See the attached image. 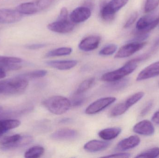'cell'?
I'll return each instance as SVG.
<instances>
[{
    "label": "cell",
    "instance_id": "4dcf8cb0",
    "mask_svg": "<svg viewBox=\"0 0 159 158\" xmlns=\"http://www.w3.org/2000/svg\"><path fill=\"white\" fill-rule=\"evenodd\" d=\"M117 49V46L116 45L109 44L102 48L100 52L99 55L101 56H110L115 53Z\"/></svg>",
    "mask_w": 159,
    "mask_h": 158
},
{
    "label": "cell",
    "instance_id": "3957f363",
    "mask_svg": "<svg viewBox=\"0 0 159 158\" xmlns=\"http://www.w3.org/2000/svg\"><path fill=\"white\" fill-rule=\"evenodd\" d=\"M137 67V62L134 59L130 60L123 66L116 70L107 72L102 76V80L107 82H112L124 79L132 73Z\"/></svg>",
    "mask_w": 159,
    "mask_h": 158
},
{
    "label": "cell",
    "instance_id": "7a4b0ae2",
    "mask_svg": "<svg viewBox=\"0 0 159 158\" xmlns=\"http://www.w3.org/2000/svg\"><path fill=\"white\" fill-rule=\"evenodd\" d=\"M43 104L49 112L57 115L66 113L72 106L71 101L61 96H54L49 97L45 100Z\"/></svg>",
    "mask_w": 159,
    "mask_h": 158
},
{
    "label": "cell",
    "instance_id": "8992f818",
    "mask_svg": "<svg viewBox=\"0 0 159 158\" xmlns=\"http://www.w3.org/2000/svg\"><path fill=\"white\" fill-rule=\"evenodd\" d=\"M159 23V16L157 18L152 17L148 15L142 17L136 24L137 33L139 35L147 34L148 32L154 29Z\"/></svg>",
    "mask_w": 159,
    "mask_h": 158
},
{
    "label": "cell",
    "instance_id": "8fae6325",
    "mask_svg": "<svg viewBox=\"0 0 159 158\" xmlns=\"http://www.w3.org/2000/svg\"><path fill=\"white\" fill-rule=\"evenodd\" d=\"M91 11L86 6H79L75 9L70 15V20L74 23L84 22L90 17Z\"/></svg>",
    "mask_w": 159,
    "mask_h": 158
},
{
    "label": "cell",
    "instance_id": "e0dca14e",
    "mask_svg": "<svg viewBox=\"0 0 159 158\" xmlns=\"http://www.w3.org/2000/svg\"><path fill=\"white\" fill-rule=\"evenodd\" d=\"M78 133L75 130L64 128L60 129L53 133L51 137L54 140H68L75 139Z\"/></svg>",
    "mask_w": 159,
    "mask_h": 158
},
{
    "label": "cell",
    "instance_id": "d590c367",
    "mask_svg": "<svg viewBox=\"0 0 159 158\" xmlns=\"http://www.w3.org/2000/svg\"><path fill=\"white\" fill-rule=\"evenodd\" d=\"M69 16V11L66 7H63L61 10L57 19H67Z\"/></svg>",
    "mask_w": 159,
    "mask_h": 158
},
{
    "label": "cell",
    "instance_id": "277c9868",
    "mask_svg": "<svg viewBox=\"0 0 159 158\" xmlns=\"http://www.w3.org/2000/svg\"><path fill=\"white\" fill-rule=\"evenodd\" d=\"M33 141V138L30 135L21 136L20 135L16 134L3 138L0 141V145L2 150H11L28 145Z\"/></svg>",
    "mask_w": 159,
    "mask_h": 158
},
{
    "label": "cell",
    "instance_id": "603a6c76",
    "mask_svg": "<svg viewBox=\"0 0 159 158\" xmlns=\"http://www.w3.org/2000/svg\"><path fill=\"white\" fill-rule=\"evenodd\" d=\"M45 152L44 148L42 146H35L29 148L25 152L24 157L27 158H40L43 155Z\"/></svg>",
    "mask_w": 159,
    "mask_h": 158
},
{
    "label": "cell",
    "instance_id": "5b68a950",
    "mask_svg": "<svg viewBox=\"0 0 159 158\" xmlns=\"http://www.w3.org/2000/svg\"><path fill=\"white\" fill-rule=\"evenodd\" d=\"M52 2L53 0H38L23 3L17 6L16 9L22 15H34L48 8Z\"/></svg>",
    "mask_w": 159,
    "mask_h": 158
},
{
    "label": "cell",
    "instance_id": "4316f807",
    "mask_svg": "<svg viewBox=\"0 0 159 158\" xmlns=\"http://www.w3.org/2000/svg\"><path fill=\"white\" fill-rule=\"evenodd\" d=\"M47 71L44 70H34V71L20 74L18 75V76L29 80L30 79L43 78L47 75Z\"/></svg>",
    "mask_w": 159,
    "mask_h": 158
},
{
    "label": "cell",
    "instance_id": "6da1fadb",
    "mask_svg": "<svg viewBox=\"0 0 159 158\" xmlns=\"http://www.w3.org/2000/svg\"><path fill=\"white\" fill-rule=\"evenodd\" d=\"M29 84L28 80L17 76L12 79L0 81V92L5 95H15L23 92Z\"/></svg>",
    "mask_w": 159,
    "mask_h": 158
},
{
    "label": "cell",
    "instance_id": "f35d334b",
    "mask_svg": "<svg viewBox=\"0 0 159 158\" xmlns=\"http://www.w3.org/2000/svg\"><path fill=\"white\" fill-rule=\"evenodd\" d=\"M152 121L157 124H159V111H157L153 115Z\"/></svg>",
    "mask_w": 159,
    "mask_h": 158
},
{
    "label": "cell",
    "instance_id": "d6986e66",
    "mask_svg": "<svg viewBox=\"0 0 159 158\" xmlns=\"http://www.w3.org/2000/svg\"><path fill=\"white\" fill-rule=\"evenodd\" d=\"M20 124V121L18 120H0V138L8 131L17 128Z\"/></svg>",
    "mask_w": 159,
    "mask_h": 158
},
{
    "label": "cell",
    "instance_id": "7c38bea8",
    "mask_svg": "<svg viewBox=\"0 0 159 158\" xmlns=\"http://www.w3.org/2000/svg\"><path fill=\"white\" fill-rule=\"evenodd\" d=\"M101 41V37L98 35L89 36L83 39L80 43L78 47L84 52L93 51L98 48Z\"/></svg>",
    "mask_w": 159,
    "mask_h": 158
},
{
    "label": "cell",
    "instance_id": "1f68e13d",
    "mask_svg": "<svg viewBox=\"0 0 159 158\" xmlns=\"http://www.w3.org/2000/svg\"><path fill=\"white\" fill-rule=\"evenodd\" d=\"M159 4V0H146L145 5L144 11L146 13L153 11Z\"/></svg>",
    "mask_w": 159,
    "mask_h": 158
},
{
    "label": "cell",
    "instance_id": "ffe728a7",
    "mask_svg": "<svg viewBox=\"0 0 159 158\" xmlns=\"http://www.w3.org/2000/svg\"><path fill=\"white\" fill-rule=\"evenodd\" d=\"M121 129L118 127L107 128L99 132L98 135L105 141H110L118 136L121 133Z\"/></svg>",
    "mask_w": 159,
    "mask_h": 158
},
{
    "label": "cell",
    "instance_id": "74e56055",
    "mask_svg": "<svg viewBox=\"0 0 159 158\" xmlns=\"http://www.w3.org/2000/svg\"><path fill=\"white\" fill-rule=\"evenodd\" d=\"M46 46L45 44H34L26 46V48L30 50H37L41 49Z\"/></svg>",
    "mask_w": 159,
    "mask_h": 158
},
{
    "label": "cell",
    "instance_id": "9c48e42d",
    "mask_svg": "<svg viewBox=\"0 0 159 158\" xmlns=\"http://www.w3.org/2000/svg\"><path fill=\"white\" fill-rule=\"evenodd\" d=\"M47 28L49 30L57 33H69L74 29L75 23L69 19H57L55 22L48 24Z\"/></svg>",
    "mask_w": 159,
    "mask_h": 158
},
{
    "label": "cell",
    "instance_id": "f546056e",
    "mask_svg": "<svg viewBox=\"0 0 159 158\" xmlns=\"http://www.w3.org/2000/svg\"><path fill=\"white\" fill-rule=\"evenodd\" d=\"M159 156V147H156L146 150L137 155L135 158H155Z\"/></svg>",
    "mask_w": 159,
    "mask_h": 158
},
{
    "label": "cell",
    "instance_id": "484cf974",
    "mask_svg": "<svg viewBox=\"0 0 159 158\" xmlns=\"http://www.w3.org/2000/svg\"><path fill=\"white\" fill-rule=\"evenodd\" d=\"M95 79L89 78L83 81L79 85L77 90L75 92V95H80L90 89L94 83Z\"/></svg>",
    "mask_w": 159,
    "mask_h": 158
},
{
    "label": "cell",
    "instance_id": "83f0119b",
    "mask_svg": "<svg viewBox=\"0 0 159 158\" xmlns=\"http://www.w3.org/2000/svg\"><path fill=\"white\" fill-rule=\"evenodd\" d=\"M129 107L125 104V102L118 104L114 107L110 112V115L112 117H116L124 114L128 109Z\"/></svg>",
    "mask_w": 159,
    "mask_h": 158
},
{
    "label": "cell",
    "instance_id": "ab89813d",
    "mask_svg": "<svg viewBox=\"0 0 159 158\" xmlns=\"http://www.w3.org/2000/svg\"><path fill=\"white\" fill-rule=\"evenodd\" d=\"M2 108L1 107H0V111H1V110H2Z\"/></svg>",
    "mask_w": 159,
    "mask_h": 158
},
{
    "label": "cell",
    "instance_id": "ac0fdd59",
    "mask_svg": "<svg viewBox=\"0 0 159 158\" xmlns=\"http://www.w3.org/2000/svg\"><path fill=\"white\" fill-rule=\"evenodd\" d=\"M48 66L59 70H66L73 68L78 64L75 60H52L47 61Z\"/></svg>",
    "mask_w": 159,
    "mask_h": 158
},
{
    "label": "cell",
    "instance_id": "e575fe53",
    "mask_svg": "<svg viewBox=\"0 0 159 158\" xmlns=\"http://www.w3.org/2000/svg\"><path fill=\"white\" fill-rule=\"evenodd\" d=\"M153 102L152 101H149L146 105L145 107L142 109L141 111V113H140V115L141 117H144V116L146 115L148 112L150 111L151 110L152 108L153 107Z\"/></svg>",
    "mask_w": 159,
    "mask_h": 158
},
{
    "label": "cell",
    "instance_id": "5bb4252c",
    "mask_svg": "<svg viewBox=\"0 0 159 158\" xmlns=\"http://www.w3.org/2000/svg\"><path fill=\"white\" fill-rule=\"evenodd\" d=\"M133 131L140 135L151 136L155 133V129L151 122L145 120L135 124Z\"/></svg>",
    "mask_w": 159,
    "mask_h": 158
},
{
    "label": "cell",
    "instance_id": "2e32d148",
    "mask_svg": "<svg viewBox=\"0 0 159 158\" xmlns=\"http://www.w3.org/2000/svg\"><path fill=\"white\" fill-rule=\"evenodd\" d=\"M110 144V143L107 141L93 140L86 143L83 147L88 152L95 153L105 150Z\"/></svg>",
    "mask_w": 159,
    "mask_h": 158
},
{
    "label": "cell",
    "instance_id": "4fadbf2b",
    "mask_svg": "<svg viewBox=\"0 0 159 158\" xmlns=\"http://www.w3.org/2000/svg\"><path fill=\"white\" fill-rule=\"evenodd\" d=\"M159 75V61L155 62L144 69L137 76L136 81H141Z\"/></svg>",
    "mask_w": 159,
    "mask_h": 158
},
{
    "label": "cell",
    "instance_id": "cb8c5ba5",
    "mask_svg": "<svg viewBox=\"0 0 159 158\" xmlns=\"http://www.w3.org/2000/svg\"><path fill=\"white\" fill-rule=\"evenodd\" d=\"M72 52V49L70 47H60L49 51L46 54V57L49 58L69 55Z\"/></svg>",
    "mask_w": 159,
    "mask_h": 158
},
{
    "label": "cell",
    "instance_id": "30bf717a",
    "mask_svg": "<svg viewBox=\"0 0 159 158\" xmlns=\"http://www.w3.org/2000/svg\"><path fill=\"white\" fill-rule=\"evenodd\" d=\"M22 15L16 9L1 8L0 24H12L19 22L22 19Z\"/></svg>",
    "mask_w": 159,
    "mask_h": 158
},
{
    "label": "cell",
    "instance_id": "f1b7e54d",
    "mask_svg": "<svg viewBox=\"0 0 159 158\" xmlns=\"http://www.w3.org/2000/svg\"><path fill=\"white\" fill-rule=\"evenodd\" d=\"M144 96V93L143 92H139L133 95L125 101L126 105L129 108L139 102Z\"/></svg>",
    "mask_w": 159,
    "mask_h": 158
},
{
    "label": "cell",
    "instance_id": "8d00e7d4",
    "mask_svg": "<svg viewBox=\"0 0 159 158\" xmlns=\"http://www.w3.org/2000/svg\"><path fill=\"white\" fill-rule=\"evenodd\" d=\"M131 155L129 153H118L116 154H112L109 156H105L103 157H118V158H129Z\"/></svg>",
    "mask_w": 159,
    "mask_h": 158
},
{
    "label": "cell",
    "instance_id": "7402d4cb",
    "mask_svg": "<svg viewBox=\"0 0 159 158\" xmlns=\"http://www.w3.org/2000/svg\"><path fill=\"white\" fill-rule=\"evenodd\" d=\"M129 80V79L128 78H124L119 80L112 82L107 85V88L112 91H120L128 86Z\"/></svg>",
    "mask_w": 159,
    "mask_h": 158
},
{
    "label": "cell",
    "instance_id": "d6a6232c",
    "mask_svg": "<svg viewBox=\"0 0 159 158\" xmlns=\"http://www.w3.org/2000/svg\"><path fill=\"white\" fill-rule=\"evenodd\" d=\"M138 13L137 12L134 13L129 18V19H128L127 22L125 23L124 26V28H129L131 26H132L137 19V17H138Z\"/></svg>",
    "mask_w": 159,
    "mask_h": 158
},
{
    "label": "cell",
    "instance_id": "60d3db41",
    "mask_svg": "<svg viewBox=\"0 0 159 158\" xmlns=\"http://www.w3.org/2000/svg\"><path fill=\"white\" fill-rule=\"evenodd\" d=\"M0 94H1V92H0Z\"/></svg>",
    "mask_w": 159,
    "mask_h": 158
},
{
    "label": "cell",
    "instance_id": "9a60e30c",
    "mask_svg": "<svg viewBox=\"0 0 159 158\" xmlns=\"http://www.w3.org/2000/svg\"><path fill=\"white\" fill-rule=\"evenodd\" d=\"M141 140L138 136L132 135L120 141L117 145L116 149L121 151L130 150L138 146Z\"/></svg>",
    "mask_w": 159,
    "mask_h": 158
},
{
    "label": "cell",
    "instance_id": "ba28073f",
    "mask_svg": "<svg viewBox=\"0 0 159 158\" xmlns=\"http://www.w3.org/2000/svg\"><path fill=\"white\" fill-rule=\"evenodd\" d=\"M146 44V42H133L127 44L119 50L115 57L116 58L129 57L143 49Z\"/></svg>",
    "mask_w": 159,
    "mask_h": 158
},
{
    "label": "cell",
    "instance_id": "52a82bcc",
    "mask_svg": "<svg viewBox=\"0 0 159 158\" xmlns=\"http://www.w3.org/2000/svg\"><path fill=\"white\" fill-rule=\"evenodd\" d=\"M115 97H106L100 98L92 103L85 109L87 115H93L101 112L116 102Z\"/></svg>",
    "mask_w": 159,
    "mask_h": 158
},
{
    "label": "cell",
    "instance_id": "d4e9b609",
    "mask_svg": "<svg viewBox=\"0 0 159 158\" xmlns=\"http://www.w3.org/2000/svg\"><path fill=\"white\" fill-rule=\"evenodd\" d=\"M128 1L129 0H111L108 3L106 4V5L112 13L116 14L127 4Z\"/></svg>",
    "mask_w": 159,
    "mask_h": 158
},
{
    "label": "cell",
    "instance_id": "44dd1931",
    "mask_svg": "<svg viewBox=\"0 0 159 158\" xmlns=\"http://www.w3.org/2000/svg\"><path fill=\"white\" fill-rule=\"evenodd\" d=\"M20 68L21 66L18 64L6 63L0 60V79L5 78L7 71L17 70Z\"/></svg>",
    "mask_w": 159,
    "mask_h": 158
},
{
    "label": "cell",
    "instance_id": "836d02e7",
    "mask_svg": "<svg viewBox=\"0 0 159 158\" xmlns=\"http://www.w3.org/2000/svg\"><path fill=\"white\" fill-rule=\"evenodd\" d=\"M80 95H75V97H74L71 102L72 105L74 107H78L81 106L82 104L84 103L85 98Z\"/></svg>",
    "mask_w": 159,
    "mask_h": 158
}]
</instances>
